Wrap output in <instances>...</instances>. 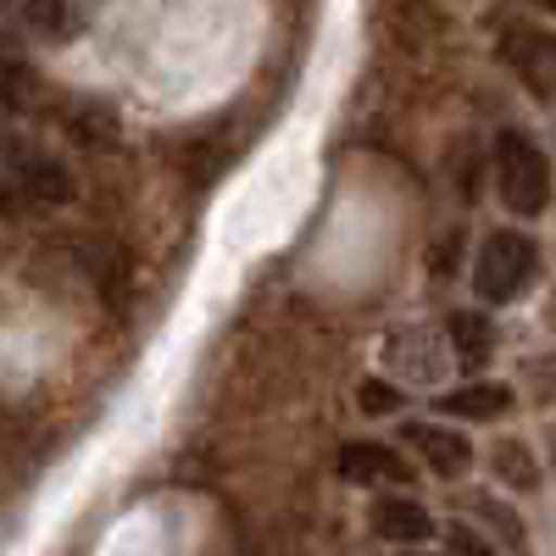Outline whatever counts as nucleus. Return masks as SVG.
I'll return each mask as SVG.
<instances>
[{
    "mask_svg": "<svg viewBox=\"0 0 556 556\" xmlns=\"http://www.w3.org/2000/svg\"><path fill=\"white\" fill-rule=\"evenodd\" d=\"M0 156H7V134H0Z\"/></svg>",
    "mask_w": 556,
    "mask_h": 556,
    "instance_id": "obj_17",
    "label": "nucleus"
},
{
    "mask_svg": "<svg viewBox=\"0 0 556 556\" xmlns=\"http://www.w3.org/2000/svg\"><path fill=\"white\" fill-rule=\"evenodd\" d=\"M340 479L351 484H406V462L390 451V445H374V440H351L340 451Z\"/></svg>",
    "mask_w": 556,
    "mask_h": 556,
    "instance_id": "obj_6",
    "label": "nucleus"
},
{
    "mask_svg": "<svg viewBox=\"0 0 556 556\" xmlns=\"http://www.w3.org/2000/svg\"><path fill=\"white\" fill-rule=\"evenodd\" d=\"M434 412L473 417V424H495V417L513 412V390H506V384H462V390L440 395V401H434Z\"/></svg>",
    "mask_w": 556,
    "mask_h": 556,
    "instance_id": "obj_7",
    "label": "nucleus"
},
{
    "mask_svg": "<svg viewBox=\"0 0 556 556\" xmlns=\"http://www.w3.org/2000/svg\"><path fill=\"white\" fill-rule=\"evenodd\" d=\"M495 468H501V479L506 484H518V490H529V484H540V468H534V456L518 445V440H506L501 451H495Z\"/></svg>",
    "mask_w": 556,
    "mask_h": 556,
    "instance_id": "obj_12",
    "label": "nucleus"
},
{
    "mask_svg": "<svg viewBox=\"0 0 556 556\" xmlns=\"http://www.w3.org/2000/svg\"><path fill=\"white\" fill-rule=\"evenodd\" d=\"M374 534L390 545H424V540H434V518L412 495H384V501H374Z\"/></svg>",
    "mask_w": 556,
    "mask_h": 556,
    "instance_id": "obj_5",
    "label": "nucleus"
},
{
    "mask_svg": "<svg viewBox=\"0 0 556 556\" xmlns=\"http://www.w3.org/2000/svg\"><path fill=\"white\" fill-rule=\"evenodd\" d=\"M501 62L529 84V96H534L540 106L556 101V39H551L545 28L513 23V28L501 34Z\"/></svg>",
    "mask_w": 556,
    "mask_h": 556,
    "instance_id": "obj_3",
    "label": "nucleus"
},
{
    "mask_svg": "<svg viewBox=\"0 0 556 556\" xmlns=\"http://www.w3.org/2000/svg\"><path fill=\"white\" fill-rule=\"evenodd\" d=\"M495 178H501V201L523 212V217H540L551 206V162L545 151L534 146L529 134L506 128L501 146H495Z\"/></svg>",
    "mask_w": 556,
    "mask_h": 556,
    "instance_id": "obj_2",
    "label": "nucleus"
},
{
    "mask_svg": "<svg viewBox=\"0 0 556 556\" xmlns=\"http://www.w3.org/2000/svg\"><path fill=\"white\" fill-rule=\"evenodd\" d=\"M17 190H23L28 201H39V206H62V201L73 195V178H67V167L51 162V156H17Z\"/></svg>",
    "mask_w": 556,
    "mask_h": 556,
    "instance_id": "obj_8",
    "label": "nucleus"
},
{
    "mask_svg": "<svg viewBox=\"0 0 556 556\" xmlns=\"http://www.w3.org/2000/svg\"><path fill=\"white\" fill-rule=\"evenodd\" d=\"M89 7L96 0H28V23L51 39H73L89 23Z\"/></svg>",
    "mask_w": 556,
    "mask_h": 556,
    "instance_id": "obj_9",
    "label": "nucleus"
},
{
    "mask_svg": "<svg viewBox=\"0 0 556 556\" xmlns=\"http://www.w3.org/2000/svg\"><path fill=\"white\" fill-rule=\"evenodd\" d=\"M451 551H456V556H495V551H490V545H484L473 529H462V523L451 529Z\"/></svg>",
    "mask_w": 556,
    "mask_h": 556,
    "instance_id": "obj_14",
    "label": "nucleus"
},
{
    "mask_svg": "<svg viewBox=\"0 0 556 556\" xmlns=\"http://www.w3.org/2000/svg\"><path fill=\"white\" fill-rule=\"evenodd\" d=\"M17 212V190H12V184H0V217H12Z\"/></svg>",
    "mask_w": 556,
    "mask_h": 556,
    "instance_id": "obj_15",
    "label": "nucleus"
},
{
    "mask_svg": "<svg viewBox=\"0 0 556 556\" xmlns=\"http://www.w3.org/2000/svg\"><path fill=\"white\" fill-rule=\"evenodd\" d=\"M34 73L17 62V56H0V101H7V106H17V112H28L34 106Z\"/></svg>",
    "mask_w": 556,
    "mask_h": 556,
    "instance_id": "obj_11",
    "label": "nucleus"
},
{
    "mask_svg": "<svg viewBox=\"0 0 556 556\" xmlns=\"http://www.w3.org/2000/svg\"><path fill=\"white\" fill-rule=\"evenodd\" d=\"M356 401H362V412H374V417H390V412L401 406V390H395V384H384V379H367Z\"/></svg>",
    "mask_w": 556,
    "mask_h": 556,
    "instance_id": "obj_13",
    "label": "nucleus"
},
{
    "mask_svg": "<svg viewBox=\"0 0 556 556\" xmlns=\"http://www.w3.org/2000/svg\"><path fill=\"white\" fill-rule=\"evenodd\" d=\"M534 7H540V12H556V0H534Z\"/></svg>",
    "mask_w": 556,
    "mask_h": 556,
    "instance_id": "obj_16",
    "label": "nucleus"
},
{
    "mask_svg": "<svg viewBox=\"0 0 556 556\" xmlns=\"http://www.w3.org/2000/svg\"><path fill=\"white\" fill-rule=\"evenodd\" d=\"M451 340H456V356L462 362H484L490 356V345H495V334H490V323L484 317H473V312H456L451 317Z\"/></svg>",
    "mask_w": 556,
    "mask_h": 556,
    "instance_id": "obj_10",
    "label": "nucleus"
},
{
    "mask_svg": "<svg viewBox=\"0 0 556 556\" xmlns=\"http://www.w3.org/2000/svg\"><path fill=\"white\" fill-rule=\"evenodd\" d=\"M401 440H406L412 451H424V462H429L440 479H462V473L473 468V445L462 440L456 429H440V424H406Z\"/></svg>",
    "mask_w": 556,
    "mask_h": 556,
    "instance_id": "obj_4",
    "label": "nucleus"
},
{
    "mask_svg": "<svg viewBox=\"0 0 556 556\" xmlns=\"http://www.w3.org/2000/svg\"><path fill=\"white\" fill-rule=\"evenodd\" d=\"M534 267H540V251L529 235H518V228H501V235H490L479 245V262H473V290L479 301L490 306H506L518 301L529 285H534Z\"/></svg>",
    "mask_w": 556,
    "mask_h": 556,
    "instance_id": "obj_1",
    "label": "nucleus"
}]
</instances>
